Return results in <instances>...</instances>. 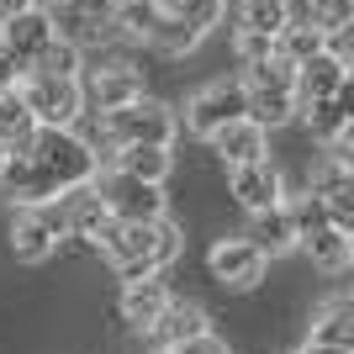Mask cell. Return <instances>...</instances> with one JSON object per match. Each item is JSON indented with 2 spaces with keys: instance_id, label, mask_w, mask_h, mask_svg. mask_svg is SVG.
Returning <instances> with one entry per match:
<instances>
[{
  "instance_id": "1",
  "label": "cell",
  "mask_w": 354,
  "mask_h": 354,
  "mask_svg": "<svg viewBox=\"0 0 354 354\" xmlns=\"http://www.w3.org/2000/svg\"><path fill=\"white\" fill-rule=\"evenodd\" d=\"M95 169H101V153L74 127H37L6 159L0 191H6L11 207H37V201H53V196L74 191V185H90Z\"/></svg>"
},
{
  "instance_id": "2",
  "label": "cell",
  "mask_w": 354,
  "mask_h": 354,
  "mask_svg": "<svg viewBox=\"0 0 354 354\" xmlns=\"http://www.w3.org/2000/svg\"><path fill=\"white\" fill-rule=\"evenodd\" d=\"M95 249L117 265L122 281H143V275H164V270L180 259L185 238L169 217H153V222H127V217H106L101 233L90 238Z\"/></svg>"
},
{
  "instance_id": "3",
  "label": "cell",
  "mask_w": 354,
  "mask_h": 354,
  "mask_svg": "<svg viewBox=\"0 0 354 354\" xmlns=\"http://www.w3.org/2000/svg\"><path fill=\"white\" fill-rule=\"evenodd\" d=\"M238 85H243V117H254L259 127H286V122L296 117V90H291L296 69L281 59V53L243 64Z\"/></svg>"
},
{
  "instance_id": "4",
  "label": "cell",
  "mask_w": 354,
  "mask_h": 354,
  "mask_svg": "<svg viewBox=\"0 0 354 354\" xmlns=\"http://www.w3.org/2000/svg\"><path fill=\"white\" fill-rule=\"evenodd\" d=\"M175 133H180V122H175V111L164 101H153V95H138V101H127V106H117V111H101V133L95 138H85L90 148H127V143H159V148H169L175 143Z\"/></svg>"
},
{
  "instance_id": "5",
  "label": "cell",
  "mask_w": 354,
  "mask_h": 354,
  "mask_svg": "<svg viewBox=\"0 0 354 354\" xmlns=\"http://www.w3.org/2000/svg\"><path fill=\"white\" fill-rule=\"evenodd\" d=\"M16 95L27 101L37 127H74L85 117V85H80V74H21Z\"/></svg>"
},
{
  "instance_id": "6",
  "label": "cell",
  "mask_w": 354,
  "mask_h": 354,
  "mask_svg": "<svg viewBox=\"0 0 354 354\" xmlns=\"http://www.w3.org/2000/svg\"><path fill=\"white\" fill-rule=\"evenodd\" d=\"M90 191L101 196V207L111 212V217H127V222H153V217H164V185H148V180H138V175H122L117 164H111L106 175L95 169Z\"/></svg>"
},
{
  "instance_id": "7",
  "label": "cell",
  "mask_w": 354,
  "mask_h": 354,
  "mask_svg": "<svg viewBox=\"0 0 354 354\" xmlns=\"http://www.w3.org/2000/svg\"><path fill=\"white\" fill-rule=\"evenodd\" d=\"M243 117V85L238 80H212L185 101V133L191 138H212L217 127Z\"/></svg>"
},
{
  "instance_id": "8",
  "label": "cell",
  "mask_w": 354,
  "mask_h": 354,
  "mask_svg": "<svg viewBox=\"0 0 354 354\" xmlns=\"http://www.w3.org/2000/svg\"><path fill=\"white\" fill-rule=\"evenodd\" d=\"M227 191L254 217V212H270L286 201V180L270 159H249V164H227Z\"/></svg>"
},
{
  "instance_id": "9",
  "label": "cell",
  "mask_w": 354,
  "mask_h": 354,
  "mask_svg": "<svg viewBox=\"0 0 354 354\" xmlns=\"http://www.w3.org/2000/svg\"><path fill=\"white\" fill-rule=\"evenodd\" d=\"M207 265H212V281L217 286H227V291H254V286L265 281L270 259L254 249L249 238H222V243H212Z\"/></svg>"
},
{
  "instance_id": "10",
  "label": "cell",
  "mask_w": 354,
  "mask_h": 354,
  "mask_svg": "<svg viewBox=\"0 0 354 354\" xmlns=\"http://www.w3.org/2000/svg\"><path fill=\"white\" fill-rule=\"evenodd\" d=\"M196 333H207V312L196 307V301H164V312L153 317L148 328H138V349H175V344L196 339Z\"/></svg>"
},
{
  "instance_id": "11",
  "label": "cell",
  "mask_w": 354,
  "mask_h": 354,
  "mask_svg": "<svg viewBox=\"0 0 354 354\" xmlns=\"http://www.w3.org/2000/svg\"><path fill=\"white\" fill-rule=\"evenodd\" d=\"M80 85H85V106L117 111V106H127V101L143 95V74H138L133 64H106V69H90V80L80 74Z\"/></svg>"
},
{
  "instance_id": "12",
  "label": "cell",
  "mask_w": 354,
  "mask_h": 354,
  "mask_svg": "<svg viewBox=\"0 0 354 354\" xmlns=\"http://www.w3.org/2000/svg\"><path fill=\"white\" fill-rule=\"evenodd\" d=\"M53 37V16L37 11V6H21V11H11L6 21H0V48L11 53V59L32 64L37 59V48Z\"/></svg>"
},
{
  "instance_id": "13",
  "label": "cell",
  "mask_w": 354,
  "mask_h": 354,
  "mask_svg": "<svg viewBox=\"0 0 354 354\" xmlns=\"http://www.w3.org/2000/svg\"><path fill=\"white\" fill-rule=\"evenodd\" d=\"M349 85V64L339 59V53H312L307 64H296V106H307V101H328V95H339V90Z\"/></svg>"
},
{
  "instance_id": "14",
  "label": "cell",
  "mask_w": 354,
  "mask_h": 354,
  "mask_svg": "<svg viewBox=\"0 0 354 354\" xmlns=\"http://www.w3.org/2000/svg\"><path fill=\"white\" fill-rule=\"evenodd\" d=\"M207 143L222 153V164H249V159H265L270 127H259L254 117H238V122H227V127H217Z\"/></svg>"
},
{
  "instance_id": "15",
  "label": "cell",
  "mask_w": 354,
  "mask_h": 354,
  "mask_svg": "<svg viewBox=\"0 0 354 354\" xmlns=\"http://www.w3.org/2000/svg\"><path fill=\"white\" fill-rule=\"evenodd\" d=\"M53 249H59V238L37 217V207H16V217H11V254L16 259H21V265H43Z\"/></svg>"
},
{
  "instance_id": "16",
  "label": "cell",
  "mask_w": 354,
  "mask_h": 354,
  "mask_svg": "<svg viewBox=\"0 0 354 354\" xmlns=\"http://www.w3.org/2000/svg\"><path fill=\"white\" fill-rule=\"evenodd\" d=\"M296 249H307V259L317 270H328V275H344L354 259V238L344 233V227H333V222H323V227H312L307 238H296Z\"/></svg>"
},
{
  "instance_id": "17",
  "label": "cell",
  "mask_w": 354,
  "mask_h": 354,
  "mask_svg": "<svg viewBox=\"0 0 354 354\" xmlns=\"http://www.w3.org/2000/svg\"><path fill=\"white\" fill-rule=\"evenodd\" d=\"M296 117L312 127V138H317V143L349 138V85H344L339 95H328V101H307V106H296Z\"/></svg>"
},
{
  "instance_id": "18",
  "label": "cell",
  "mask_w": 354,
  "mask_h": 354,
  "mask_svg": "<svg viewBox=\"0 0 354 354\" xmlns=\"http://www.w3.org/2000/svg\"><path fill=\"white\" fill-rule=\"evenodd\" d=\"M111 164H117L122 175H138V180H148V185H164L169 169H175V153L159 148V143H127V148L111 153Z\"/></svg>"
},
{
  "instance_id": "19",
  "label": "cell",
  "mask_w": 354,
  "mask_h": 354,
  "mask_svg": "<svg viewBox=\"0 0 354 354\" xmlns=\"http://www.w3.org/2000/svg\"><path fill=\"white\" fill-rule=\"evenodd\" d=\"M164 301H169L164 275H143V281H127V286H122V317H127L133 328H148L164 312Z\"/></svg>"
},
{
  "instance_id": "20",
  "label": "cell",
  "mask_w": 354,
  "mask_h": 354,
  "mask_svg": "<svg viewBox=\"0 0 354 354\" xmlns=\"http://www.w3.org/2000/svg\"><path fill=\"white\" fill-rule=\"evenodd\" d=\"M249 243H254L259 254H265V259H275V254H291V249H296V227H291V217H286V207L254 212Z\"/></svg>"
},
{
  "instance_id": "21",
  "label": "cell",
  "mask_w": 354,
  "mask_h": 354,
  "mask_svg": "<svg viewBox=\"0 0 354 354\" xmlns=\"http://www.w3.org/2000/svg\"><path fill=\"white\" fill-rule=\"evenodd\" d=\"M307 344H339V349H354V307H349V296H333V301L317 312Z\"/></svg>"
},
{
  "instance_id": "22",
  "label": "cell",
  "mask_w": 354,
  "mask_h": 354,
  "mask_svg": "<svg viewBox=\"0 0 354 354\" xmlns=\"http://www.w3.org/2000/svg\"><path fill=\"white\" fill-rule=\"evenodd\" d=\"M143 43H148V48H159V53H191V48L201 43V32H196L191 21H180L169 6H159V16H153V27H148Z\"/></svg>"
},
{
  "instance_id": "23",
  "label": "cell",
  "mask_w": 354,
  "mask_h": 354,
  "mask_svg": "<svg viewBox=\"0 0 354 354\" xmlns=\"http://www.w3.org/2000/svg\"><path fill=\"white\" fill-rule=\"evenodd\" d=\"M323 43H328L323 32L312 27V21H296V16L286 21L281 32H275V53H281V59L291 64V69H296V64H307L312 53H323Z\"/></svg>"
},
{
  "instance_id": "24",
  "label": "cell",
  "mask_w": 354,
  "mask_h": 354,
  "mask_svg": "<svg viewBox=\"0 0 354 354\" xmlns=\"http://www.w3.org/2000/svg\"><path fill=\"white\" fill-rule=\"evenodd\" d=\"M286 21H291V0H243L238 6V32H254V37H275Z\"/></svg>"
},
{
  "instance_id": "25",
  "label": "cell",
  "mask_w": 354,
  "mask_h": 354,
  "mask_svg": "<svg viewBox=\"0 0 354 354\" xmlns=\"http://www.w3.org/2000/svg\"><path fill=\"white\" fill-rule=\"evenodd\" d=\"M85 69V48H74L69 37H48L43 48H37V59L27 64V74H80Z\"/></svg>"
},
{
  "instance_id": "26",
  "label": "cell",
  "mask_w": 354,
  "mask_h": 354,
  "mask_svg": "<svg viewBox=\"0 0 354 354\" xmlns=\"http://www.w3.org/2000/svg\"><path fill=\"white\" fill-rule=\"evenodd\" d=\"M32 133H37V117L27 111V101H21L16 90H6V95H0V143L16 153Z\"/></svg>"
},
{
  "instance_id": "27",
  "label": "cell",
  "mask_w": 354,
  "mask_h": 354,
  "mask_svg": "<svg viewBox=\"0 0 354 354\" xmlns=\"http://www.w3.org/2000/svg\"><path fill=\"white\" fill-rule=\"evenodd\" d=\"M159 6H164V0H117V11H111V32L143 43L148 27H153V16H159Z\"/></svg>"
},
{
  "instance_id": "28",
  "label": "cell",
  "mask_w": 354,
  "mask_h": 354,
  "mask_svg": "<svg viewBox=\"0 0 354 354\" xmlns=\"http://www.w3.org/2000/svg\"><path fill=\"white\" fill-rule=\"evenodd\" d=\"M281 207H286V217H291L296 238H307L312 227H323V222H328V201L317 191H301V196H291V201H281Z\"/></svg>"
},
{
  "instance_id": "29",
  "label": "cell",
  "mask_w": 354,
  "mask_h": 354,
  "mask_svg": "<svg viewBox=\"0 0 354 354\" xmlns=\"http://www.w3.org/2000/svg\"><path fill=\"white\" fill-rule=\"evenodd\" d=\"M307 21L317 32H344V27H354V0H307Z\"/></svg>"
},
{
  "instance_id": "30",
  "label": "cell",
  "mask_w": 354,
  "mask_h": 354,
  "mask_svg": "<svg viewBox=\"0 0 354 354\" xmlns=\"http://www.w3.org/2000/svg\"><path fill=\"white\" fill-rule=\"evenodd\" d=\"M164 6H169L180 21H191L201 37H207V32L222 21V11H227V0H164Z\"/></svg>"
},
{
  "instance_id": "31",
  "label": "cell",
  "mask_w": 354,
  "mask_h": 354,
  "mask_svg": "<svg viewBox=\"0 0 354 354\" xmlns=\"http://www.w3.org/2000/svg\"><path fill=\"white\" fill-rule=\"evenodd\" d=\"M233 43H238V59H243V64L270 59V53H275V37H254V32H238Z\"/></svg>"
},
{
  "instance_id": "32",
  "label": "cell",
  "mask_w": 354,
  "mask_h": 354,
  "mask_svg": "<svg viewBox=\"0 0 354 354\" xmlns=\"http://www.w3.org/2000/svg\"><path fill=\"white\" fill-rule=\"evenodd\" d=\"M169 354H227V344L217 339V333H196V339H185V344H175Z\"/></svg>"
},
{
  "instance_id": "33",
  "label": "cell",
  "mask_w": 354,
  "mask_h": 354,
  "mask_svg": "<svg viewBox=\"0 0 354 354\" xmlns=\"http://www.w3.org/2000/svg\"><path fill=\"white\" fill-rule=\"evenodd\" d=\"M21 74H27V64H21V59H11V53L0 48V95H6V90H16V85H21Z\"/></svg>"
},
{
  "instance_id": "34",
  "label": "cell",
  "mask_w": 354,
  "mask_h": 354,
  "mask_svg": "<svg viewBox=\"0 0 354 354\" xmlns=\"http://www.w3.org/2000/svg\"><path fill=\"white\" fill-rule=\"evenodd\" d=\"M301 354H354V349H339V344H307Z\"/></svg>"
},
{
  "instance_id": "35",
  "label": "cell",
  "mask_w": 354,
  "mask_h": 354,
  "mask_svg": "<svg viewBox=\"0 0 354 354\" xmlns=\"http://www.w3.org/2000/svg\"><path fill=\"white\" fill-rule=\"evenodd\" d=\"M27 6H37V11H48V16H53V11H64L69 0H27Z\"/></svg>"
},
{
  "instance_id": "36",
  "label": "cell",
  "mask_w": 354,
  "mask_h": 354,
  "mask_svg": "<svg viewBox=\"0 0 354 354\" xmlns=\"http://www.w3.org/2000/svg\"><path fill=\"white\" fill-rule=\"evenodd\" d=\"M21 6H27V0H0V21H6L11 11H21Z\"/></svg>"
},
{
  "instance_id": "37",
  "label": "cell",
  "mask_w": 354,
  "mask_h": 354,
  "mask_svg": "<svg viewBox=\"0 0 354 354\" xmlns=\"http://www.w3.org/2000/svg\"><path fill=\"white\" fill-rule=\"evenodd\" d=\"M6 159H11V148H6V143H0V169H6Z\"/></svg>"
},
{
  "instance_id": "38",
  "label": "cell",
  "mask_w": 354,
  "mask_h": 354,
  "mask_svg": "<svg viewBox=\"0 0 354 354\" xmlns=\"http://www.w3.org/2000/svg\"><path fill=\"white\" fill-rule=\"evenodd\" d=\"M148 354H169V349H148Z\"/></svg>"
}]
</instances>
